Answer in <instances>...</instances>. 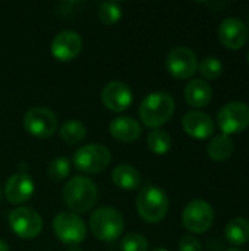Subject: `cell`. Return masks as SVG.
<instances>
[{
	"mask_svg": "<svg viewBox=\"0 0 249 251\" xmlns=\"http://www.w3.org/2000/svg\"><path fill=\"white\" fill-rule=\"evenodd\" d=\"M139 118L142 124L148 128L158 129L170 121L175 113V100L166 91L150 93L139 104Z\"/></svg>",
	"mask_w": 249,
	"mask_h": 251,
	"instance_id": "6da1fadb",
	"label": "cell"
},
{
	"mask_svg": "<svg viewBox=\"0 0 249 251\" xmlns=\"http://www.w3.org/2000/svg\"><path fill=\"white\" fill-rule=\"evenodd\" d=\"M63 200L73 213H87L97 201V185L87 176H73L63 188Z\"/></svg>",
	"mask_w": 249,
	"mask_h": 251,
	"instance_id": "7a4b0ae2",
	"label": "cell"
},
{
	"mask_svg": "<svg viewBox=\"0 0 249 251\" xmlns=\"http://www.w3.org/2000/svg\"><path fill=\"white\" fill-rule=\"evenodd\" d=\"M138 215L148 224L161 222L169 210L167 194L156 185L144 187L136 197Z\"/></svg>",
	"mask_w": 249,
	"mask_h": 251,
	"instance_id": "3957f363",
	"label": "cell"
},
{
	"mask_svg": "<svg viewBox=\"0 0 249 251\" xmlns=\"http://www.w3.org/2000/svg\"><path fill=\"white\" fill-rule=\"evenodd\" d=\"M90 228L100 241H114L122 235L125 221L119 210L113 207H100L91 215Z\"/></svg>",
	"mask_w": 249,
	"mask_h": 251,
	"instance_id": "277c9868",
	"label": "cell"
},
{
	"mask_svg": "<svg viewBox=\"0 0 249 251\" xmlns=\"http://www.w3.org/2000/svg\"><path fill=\"white\" fill-rule=\"evenodd\" d=\"M112 162V154L107 147L100 144H88L78 149L72 157V163L79 172L98 174Z\"/></svg>",
	"mask_w": 249,
	"mask_h": 251,
	"instance_id": "5b68a950",
	"label": "cell"
},
{
	"mask_svg": "<svg viewBox=\"0 0 249 251\" xmlns=\"http://www.w3.org/2000/svg\"><path fill=\"white\" fill-rule=\"evenodd\" d=\"M53 231L56 237L66 246H79L87 237V226L84 221L73 212H62L53 221Z\"/></svg>",
	"mask_w": 249,
	"mask_h": 251,
	"instance_id": "8992f818",
	"label": "cell"
},
{
	"mask_svg": "<svg viewBox=\"0 0 249 251\" xmlns=\"http://www.w3.org/2000/svg\"><path fill=\"white\" fill-rule=\"evenodd\" d=\"M219 128L225 135L244 132L249 128V106L242 101H230L217 113Z\"/></svg>",
	"mask_w": 249,
	"mask_h": 251,
	"instance_id": "52a82bcc",
	"label": "cell"
},
{
	"mask_svg": "<svg viewBox=\"0 0 249 251\" xmlns=\"http://www.w3.org/2000/svg\"><path fill=\"white\" fill-rule=\"evenodd\" d=\"M214 222V210L204 200H192L186 204L182 213L183 226L192 234L207 232Z\"/></svg>",
	"mask_w": 249,
	"mask_h": 251,
	"instance_id": "ba28073f",
	"label": "cell"
},
{
	"mask_svg": "<svg viewBox=\"0 0 249 251\" xmlns=\"http://www.w3.org/2000/svg\"><path fill=\"white\" fill-rule=\"evenodd\" d=\"M10 229L22 240H32L43 229V219L31 207H18L9 215Z\"/></svg>",
	"mask_w": 249,
	"mask_h": 251,
	"instance_id": "9c48e42d",
	"label": "cell"
},
{
	"mask_svg": "<svg viewBox=\"0 0 249 251\" xmlns=\"http://www.w3.org/2000/svg\"><path fill=\"white\" fill-rule=\"evenodd\" d=\"M166 68L169 74L178 79H189L198 72V59L197 54L183 46L172 49L166 59Z\"/></svg>",
	"mask_w": 249,
	"mask_h": 251,
	"instance_id": "30bf717a",
	"label": "cell"
},
{
	"mask_svg": "<svg viewBox=\"0 0 249 251\" xmlns=\"http://www.w3.org/2000/svg\"><path fill=\"white\" fill-rule=\"evenodd\" d=\"M23 128L37 138H47L57 129V118L47 107H32L23 116Z\"/></svg>",
	"mask_w": 249,
	"mask_h": 251,
	"instance_id": "8fae6325",
	"label": "cell"
},
{
	"mask_svg": "<svg viewBox=\"0 0 249 251\" xmlns=\"http://www.w3.org/2000/svg\"><path fill=\"white\" fill-rule=\"evenodd\" d=\"M51 54L60 62H69L78 57L82 50V38L76 31H60L51 41Z\"/></svg>",
	"mask_w": 249,
	"mask_h": 251,
	"instance_id": "7c38bea8",
	"label": "cell"
},
{
	"mask_svg": "<svg viewBox=\"0 0 249 251\" xmlns=\"http://www.w3.org/2000/svg\"><path fill=\"white\" fill-rule=\"evenodd\" d=\"M248 28L238 18H226L219 26V40L229 50H239L248 41Z\"/></svg>",
	"mask_w": 249,
	"mask_h": 251,
	"instance_id": "4fadbf2b",
	"label": "cell"
},
{
	"mask_svg": "<svg viewBox=\"0 0 249 251\" xmlns=\"http://www.w3.org/2000/svg\"><path fill=\"white\" fill-rule=\"evenodd\" d=\"M101 101L112 112H123L132 104V91L122 81H110L101 91Z\"/></svg>",
	"mask_w": 249,
	"mask_h": 251,
	"instance_id": "5bb4252c",
	"label": "cell"
},
{
	"mask_svg": "<svg viewBox=\"0 0 249 251\" xmlns=\"http://www.w3.org/2000/svg\"><path fill=\"white\" fill-rule=\"evenodd\" d=\"M34 181L25 172H18L9 178L4 187V196L12 204H22L28 201L34 194Z\"/></svg>",
	"mask_w": 249,
	"mask_h": 251,
	"instance_id": "9a60e30c",
	"label": "cell"
},
{
	"mask_svg": "<svg viewBox=\"0 0 249 251\" xmlns=\"http://www.w3.org/2000/svg\"><path fill=\"white\" fill-rule=\"evenodd\" d=\"M182 126L189 137L197 140H205L214 132V121L210 115L200 110L188 112L182 119Z\"/></svg>",
	"mask_w": 249,
	"mask_h": 251,
	"instance_id": "2e32d148",
	"label": "cell"
},
{
	"mask_svg": "<svg viewBox=\"0 0 249 251\" xmlns=\"http://www.w3.org/2000/svg\"><path fill=\"white\" fill-rule=\"evenodd\" d=\"M109 131L113 138L122 141V143H134L141 137L142 128L138 121H135L131 116H119L114 118L110 125Z\"/></svg>",
	"mask_w": 249,
	"mask_h": 251,
	"instance_id": "e0dca14e",
	"label": "cell"
},
{
	"mask_svg": "<svg viewBox=\"0 0 249 251\" xmlns=\"http://www.w3.org/2000/svg\"><path fill=\"white\" fill-rule=\"evenodd\" d=\"M213 99V88L204 79H192L185 87V100L195 109H203L210 104Z\"/></svg>",
	"mask_w": 249,
	"mask_h": 251,
	"instance_id": "ac0fdd59",
	"label": "cell"
},
{
	"mask_svg": "<svg viewBox=\"0 0 249 251\" xmlns=\"http://www.w3.org/2000/svg\"><path fill=\"white\" fill-rule=\"evenodd\" d=\"M112 179L116 187L126 190V191H132L139 187L141 174L138 172V169H135L131 165H119L113 169Z\"/></svg>",
	"mask_w": 249,
	"mask_h": 251,
	"instance_id": "d6986e66",
	"label": "cell"
},
{
	"mask_svg": "<svg viewBox=\"0 0 249 251\" xmlns=\"http://www.w3.org/2000/svg\"><path fill=\"white\" fill-rule=\"evenodd\" d=\"M233 151H235V144L232 138L225 134L216 135L207 146V153L210 159H213L214 162L227 160L233 154Z\"/></svg>",
	"mask_w": 249,
	"mask_h": 251,
	"instance_id": "ffe728a7",
	"label": "cell"
},
{
	"mask_svg": "<svg viewBox=\"0 0 249 251\" xmlns=\"http://www.w3.org/2000/svg\"><path fill=\"white\" fill-rule=\"evenodd\" d=\"M225 237L232 246H244L249 241V221L245 218L232 219L225 228Z\"/></svg>",
	"mask_w": 249,
	"mask_h": 251,
	"instance_id": "44dd1931",
	"label": "cell"
},
{
	"mask_svg": "<svg viewBox=\"0 0 249 251\" xmlns=\"http://www.w3.org/2000/svg\"><path fill=\"white\" fill-rule=\"evenodd\" d=\"M147 144L154 154L163 156L169 153V150L172 149V138L163 129H153L147 137Z\"/></svg>",
	"mask_w": 249,
	"mask_h": 251,
	"instance_id": "7402d4cb",
	"label": "cell"
},
{
	"mask_svg": "<svg viewBox=\"0 0 249 251\" xmlns=\"http://www.w3.org/2000/svg\"><path fill=\"white\" fill-rule=\"evenodd\" d=\"M87 137V128L79 121H68L60 128V138L68 144H78Z\"/></svg>",
	"mask_w": 249,
	"mask_h": 251,
	"instance_id": "603a6c76",
	"label": "cell"
},
{
	"mask_svg": "<svg viewBox=\"0 0 249 251\" xmlns=\"http://www.w3.org/2000/svg\"><path fill=\"white\" fill-rule=\"evenodd\" d=\"M198 72L201 74V76L207 81H214L217 79L222 72H223V63L217 59V57H205L201 60V63H198Z\"/></svg>",
	"mask_w": 249,
	"mask_h": 251,
	"instance_id": "cb8c5ba5",
	"label": "cell"
},
{
	"mask_svg": "<svg viewBox=\"0 0 249 251\" xmlns=\"http://www.w3.org/2000/svg\"><path fill=\"white\" fill-rule=\"evenodd\" d=\"M98 18L106 25L117 24L120 21V18H122V7H120V4L113 3V1L101 3L100 7H98Z\"/></svg>",
	"mask_w": 249,
	"mask_h": 251,
	"instance_id": "d4e9b609",
	"label": "cell"
},
{
	"mask_svg": "<svg viewBox=\"0 0 249 251\" xmlns=\"http://www.w3.org/2000/svg\"><path fill=\"white\" fill-rule=\"evenodd\" d=\"M47 174L53 181H63L70 174V160L66 157H56L50 162Z\"/></svg>",
	"mask_w": 249,
	"mask_h": 251,
	"instance_id": "484cf974",
	"label": "cell"
},
{
	"mask_svg": "<svg viewBox=\"0 0 249 251\" xmlns=\"http://www.w3.org/2000/svg\"><path fill=\"white\" fill-rule=\"evenodd\" d=\"M122 251H148V241L144 235L132 232L122 238L120 241Z\"/></svg>",
	"mask_w": 249,
	"mask_h": 251,
	"instance_id": "4316f807",
	"label": "cell"
},
{
	"mask_svg": "<svg viewBox=\"0 0 249 251\" xmlns=\"http://www.w3.org/2000/svg\"><path fill=\"white\" fill-rule=\"evenodd\" d=\"M179 251H203V246L194 235H183L179 240Z\"/></svg>",
	"mask_w": 249,
	"mask_h": 251,
	"instance_id": "83f0119b",
	"label": "cell"
},
{
	"mask_svg": "<svg viewBox=\"0 0 249 251\" xmlns=\"http://www.w3.org/2000/svg\"><path fill=\"white\" fill-rule=\"evenodd\" d=\"M0 251H9V246H7V243H6V241H3V240H0Z\"/></svg>",
	"mask_w": 249,
	"mask_h": 251,
	"instance_id": "f1b7e54d",
	"label": "cell"
},
{
	"mask_svg": "<svg viewBox=\"0 0 249 251\" xmlns=\"http://www.w3.org/2000/svg\"><path fill=\"white\" fill-rule=\"evenodd\" d=\"M68 251H82V250H81L78 246H73V247H69V249H68Z\"/></svg>",
	"mask_w": 249,
	"mask_h": 251,
	"instance_id": "f546056e",
	"label": "cell"
},
{
	"mask_svg": "<svg viewBox=\"0 0 249 251\" xmlns=\"http://www.w3.org/2000/svg\"><path fill=\"white\" fill-rule=\"evenodd\" d=\"M225 251H244V250H239V249H227V250Z\"/></svg>",
	"mask_w": 249,
	"mask_h": 251,
	"instance_id": "4dcf8cb0",
	"label": "cell"
},
{
	"mask_svg": "<svg viewBox=\"0 0 249 251\" xmlns=\"http://www.w3.org/2000/svg\"><path fill=\"white\" fill-rule=\"evenodd\" d=\"M151 251H169V250H166V249H154V250H151Z\"/></svg>",
	"mask_w": 249,
	"mask_h": 251,
	"instance_id": "1f68e13d",
	"label": "cell"
},
{
	"mask_svg": "<svg viewBox=\"0 0 249 251\" xmlns=\"http://www.w3.org/2000/svg\"><path fill=\"white\" fill-rule=\"evenodd\" d=\"M0 200H1V190H0Z\"/></svg>",
	"mask_w": 249,
	"mask_h": 251,
	"instance_id": "d6a6232c",
	"label": "cell"
},
{
	"mask_svg": "<svg viewBox=\"0 0 249 251\" xmlns=\"http://www.w3.org/2000/svg\"><path fill=\"white\" fill-rule=\"evenodd\" d=\"M248 63H249V51H248Z\"/></svg>",
	"mask_w": 249,
	"mask_h": 251,
	"instance_id": "836d02e7",
	"label": "cell"
},
{
	"mask_svg": "<svg viewBox=\"0 0 249 251\" xmlns=\"http://www.w3.org/2000/svg\"><path fill=\"white\" fill-rule=\"evenodd\" d=\"M248 22H249V18H248Z\"/></svg>",
	"mask_w": 249,
	"mask_h": 251,
	"instance_id": "e575fe53",
	"label": "cell"
}]
</instances>
